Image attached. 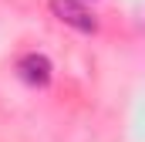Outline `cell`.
Instances as JSON below:
<instances>
[{
  "label": "cell",
  "instance_id": "1",
  "mask_svg": "<svg viewBox=\"0 0 145 142\" xmlns=\"http://www.w3.org/2000/svg\"><path fill=\"white\" fill-rule=\"evenodd\" d=\"M51 14H54L61 24L81 31V34H95V31H98V17H95L81 0H51Z\"/></svg>",
  "mask_w": 145,
  "mask_h": 142
},
{
  "label": "cell",
  "instance_id": "2",
  "mask_svg": "<svg viewBox=\"0 0 145 142\" xmlns=\"http://www.w3.org/2000/svg\"><path fill=\"white\" fill-rule=\"evenodd\" d=\"M17 74L31 85V88H47L51 85V61H47V54H40V51H31V54H24L20 61H17Z\"/></svg>",
  "mask_w": 145,
  "mask_h": 142
}]
</instances>
